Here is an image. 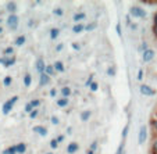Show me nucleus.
Listing matches in <instances>:
<instances>
[{
	"mask_svg": "<svg viewBox=\"0 0 157 154\" xmlns=\"http://www.w3.org/2000/svg\"><path fill=\"white\" fill-rule=\"evenodd\" d=\"M61 95H63V97L68 99L70 95H71V88H70V86H63L61 88Z\"/></svg>",
	"mask_w": 157,
	"mask_h": 154,
	"instance_id": "nucleus-13",
	"label": "nucleus"
},
{
	"mask_svg": "<svg viewBox=\"0 0 157 154\" xmlns=\"http://www.w3.org/2000/svg\"><path fill=\"white\" fill-rule=\"evenodd\" d=\"M56 104L59 107H61V108H63V107H67V106H68V99L61 97V99H59V100L56 101Z\"/></svg>",
	"mask_w": 157,
	"mask_h": 154,
	"instance_id": "nucleus-22",
	"label": "nucleus"
},
{
	"mask_svg": "<svg viewBox=\"0 0 157 154\" xmlns=\"http://www.w3.org/2000/svg\"><path fill=\"white\" fill-rule=\"evenodd\" d=\"M131 28H132V29H136L138 25H136V24H132V25H131Z\"/></svg>",
	"mask_w": 157,
	"mask_h": 154,
	"instance_id": "nucleus-53",
	"label": "nucleus"
},
{
	"mask_svg": "<svg viewBox=\"0 0 157 154\" xmlns=\"http://www.w3.org/2000/svg\"><path fill=\"white\" fill-rule=\"evenodd\" d=\"M18 101V96H13L10 100H7L6 103L3 104V107H2V111H3V114L4 115H7V114H10L11 113V110H13V107H14V104Z\"/></svg>",
	"mask_w": 157,
	"mask_h": 154,
	"instance_id": "nucleus-1",
	"label": "nucleus"
},
{
	"mask_svg": "<svg viewBox=\"0 0 157 154\" xmlns=\"http://www.w3.org/2000/svg\"><path fill=\"white\" fill-rule=\"evenodd\" d=\"M139 90H140V93H142V95H145V96H154V95H156V90L151 89L149 85H145V83H143V85H140Z\"/></svg>",
	"mask_w": 157,
	"mask_h": 154,
	"instance_id": "nucleus-4",
	"label": "nucleus"
},
{
	"mask_svg": "<svg viewBox=\"0 0 157 154\" xmlns=\"http://www.w3.org/2000/svg\"><path fill=\"white\" fill-rule=\"evenodd\" d=\"M29 103H31V104H32V107H33V108H38V107H39V106H40V103H42V101H40V100H39V99H35V100L29 101Z\"/></svg>",
	"mask_w": 157,
	"mask_h": 154,
	"instance_id": "nucleus-33",
	"label": "nucleus"
},
{
	"mask_svg": "<svg viewBox=\"0 0 157 154\" xmlns=\"http://www.w3.org/2000/svg\"><path fill=\"white\" fill-rule=\"evenodd\" d=\"M147 49H149L147 47V43H146V42H143V43H142V50L145 51V50H147Z\"/></svg>",
	"mask_w": 157,
	"mask_h": 154,
	"instance_id": "nucleus-49",
	"label": "nucleus"
},
{
	"mask_svg": "<svg viewBox=\"0 0 157 154\" xmlns=\"http://www.w3.org/2000/svg\"><path fill=\"white\" fill-rule=\"evenodd\" d=\"M128 130H129V125H125L124 129H122V140L125 142V139H127V135H128Z\"/></svg>",
	"mask_w": 157,
	"mask_h": 154,
	"instance_id": "nucleus-28",
	"label": "nucleus"
},
{
	"mask_svg": "<svg viewBox=\"0 0 157 154\" xmlns=\"http://www.w3.org/2000/svg\"><path fill=\"white\" fill-rule=\"evenodd\" d=\"M151 126H153V129H154V130H156V132H157V118L151 121Z\"/></svg>",
	"mask_w": 157,
	"mask_h": 154,
	"instance_id": "nucleus-43",
	"label": "nucleus"
},
{
	"mask_svg": "<svg viewBox=\"0 0 157 154\" xmlns=\"http://www.w3.org/2000/svg\"><path fill=\"white\" fill-rule=\"evenodd\" d=\"M7 27L10 28L11 31H15L18 28V24H20V18L17 17V14H10L6 20Z\"/></svg>",
	"mask_w": 157,
	"mask_h": 154,
	"instance_id": "nucleus-3",
	"label": "nucleus"
},
{
	"mask_svg": "<svg viewBox=\"0 0 157 154\" xmlns=\"http://www.w3.org/2000/svg\"><path fill=\"white\" fill-rule=\"evenodd\" d=\"M57 142H59V145H60V143H61L63 142V140H64V135H60V136H57Z\"/></svg>",
	"mask_w": 157,
	"mask_h": 154,
	"instance_id": "nucleus-47",
	"label": "nucleus"
},
{
	"mask_svg": "<svg viewBox=\"0 0 157 154\" xmlns=\"http://www.w3.org/2000/svg\"><path fill=\"white\" fill-rule=\"evenodd\" d=\"M0 33H3V28L0 27Z\"/></svg>",
	"mask_w": 157,
	"mask_h": 154,
	"instance_id": "nucleus-54",
	"label": "nucleus"
},
{
	"mask_svg": "<svg viewBox=\"0 0 157 154\" xmlns=\"http://www.w3.org/2000/svg\"><path fill=\"white\" fill-rule=\"evenodd\" d=\"M44 74H48L49 77H53L54 74H56V69H54L53 65H46V69H44Z\"/></svg>",
	"mask_w": 157,
	"mask_h": 154,
	"instance_id": "nucleus-18",
	"label": "nucleus"
},
{
	"mask_svg": "<svg viewBox=\"0 0 157 154\" xmlns=\"http://www.w3.org/2000/svg\"><path fill=\"white\" fill-rule=\"evenodd\" d=\"M38 114H39V110H38V108H35V110H33V111H32V113L29 114V117H31V118H32V119H35L36 117H38Z\"/></svg>",
	"mask_w": 157,
	"mask_h": 154,
	"instance_id": "nucleus-38",
	"label": "nucleus"
},
{
	"mask_svg": "<svg viewBox=\"0 0 157 154\" xmlns=\"http://www.w3.org/2000/svg\"><path fill=\"white\" fill-rule=\"evenodd\" d=\"M90 115H92V113H90L89 110H86V111H82V113H81V121H83V122L89 121Z\"/></svg>",
	"mask_w": 157,
	"mask_h": 154,
	"instance_id": "nucleus-15",
	"label": "nucleus"
},
{
	"mask_svg": "<svg viewBox=\"0 0 157 154\" xmlns=\"http://www.w3.org/2000/svg\"><path fill=\"white\" fill-rule=\"evenodd\" d=\"M56 95H57V90H56V88H53V89H50V96H52V97H56Z\"/></svg>",
	"mask_w": 157,
	"mask_h": 154,
	"instance_id": "nucleus-44",
	"label": "nucleus"
},
{
	"mask_svg": "<svg viewBox=\"0 0 157 154\" xmlns=\"http://www.w3.org/2000/svg\"><path fill=\"white\" fill-rule=\"evenodd\" d=\"M3 154H17V146H10L3 151Z\"/></svg>",
	"mask_w": 157,
	"mask_h": 154,
	"instance_id": "nucleus-24",
	"label": "nucleus"
},
{
	"mask_svg": "<svg viewBox=\"0 0 157 154\" xmlns=\"http://www.w3.org/2000/svg\"><path fill=\"white\" fill-rule=\"evenodd\" d=\"M6 9L10 14H15V11H17V3L15 2H9L6 4Z\"/></svg>",
	"mask_w": 157,
	"mask_h": 154,
	"instance_id": "nucleus-11",
	"label": "nucleus"
},
{
	"mask_svg": "<svg viewBox=\"0 0 157 154\" xmlns=\"http://www.w3.org/2000/svg\"><path fill=\"white\" fill-rule=\"evenodd\" d=\"M59 35H60V29H59V28H52V29H50V39H52V40H56V39L59 38Z\"/></svg>",
	"mask_w": 157,
	"mask_h": 154,
	"instance_id": "nucleus-16",
	"label": "nucleus"
},
{
	"mask_svg": "<svg viewBox=\"0 0 157 154\" xmlns=\"http://www.w3.org/2000/svg\"><path fill=\"white\" fill-rule=\"evenodd\" d=\"M53 67H54V69H56V72H64V71H65L64 64H63L61 61H56V62L53 64Z\"/></svg>",
	"mask_w": 157,
	"mask_h": 154,
	"instance_id": "nucleus-14",
	"label": "nucleus"
},
{
	"mask_svg": "<svg viewBox=\"0 0 157 154\" xmlns=\"http://www.w3.org/2000/svg\"><path fill=\"white\" fill-rule=\"evenodd\" d=\"M82 31H85V27L82 24H75L74 28H72V32L74 33H81Z\"/></svg>",
	"mask_w": 157,
	"mask_h": 154,
	"instance_id": "nucleus-23",
	"label": "nucleus"
},
{
	"mask_svg": "<svg viewBox=\"0 0 157 154\" xmlns=\"http://www.w3.org/2000/svg\"><path fill=\"white\" fill-rule=\"evenodd\" d=\"M116 31H117V35H118L120 38H121V36H122V32H121V24H117V25H116Z\"/></svg>",
	"mask_w": 157,
	"mask_h": 154,
	"instance_id": "nucleus-39",
	"label": "nucleus"
},
{
	"mask_svg": "<svg viewBox=\"0 0 157 154\" xmlns=\"http://www.w3.org/2000/svg\"><path fill=\"white\" fill-rule=\"evenodd\" d=\"M0 14H2V11H0Z\"/></svg>",
	"mask_w": 157,
	"mask_h": 154,
	"instance_id": "nucleus-56",
	"label": "nucleus"
},
{
	"mask_svg": "<svg viewBox=\"0 0 157 154\" xmlns=\"http://www.w3.org/2000/svg\"><path fill=\"white\" fill-rule=\"evenodd\" d=\"M63 13H64V11H63L61 7H57V9H54V10H53V14H54V15H57V17H61Z\"/></svg>",
	"mask_w": 157,
	"mask_h": 154,
	"instance_id": "nucleus-31",
	"label": "nucleus"
},
{
	"mask_svg": "<svg viewBox=\"0 0 157 154\" xmlns=\"http://www.w3.org/2000/svg\"><path fill=\"white\" fill-rule=\"evenodd\" d=\"M89 89L92 90V92H98V89H99V83L98 82H93L92 85H90V88Z\"/></svg>",
	"mask_w": 157,
	"mask_h": 154,
	"instance_id": "nucleus-36",
	"label": "nucleus"
},
{
	"mask_svg": "<svg viewBox=\"0 0 157 154\" xmlns=\"http://www.w3.org/2000/svg\"><path fill=\"white\" fill-rule=\"evenodd\" d=\"M93 78H95V75H89V78L86 79V82H85V86H86V88H90V85L93 83Z\"/></svg>",
	"mask_w": 157,
	"mask_h": 154,
	"instance_id": "nucleus-29",
	"label": "nucleus"
},
{
	"mask_svg": "<svg viewBox=\"0 0 157 154\" xmlns=\"http://www.w3.org/2000/svg\"><path fill=\"white\" fill-rule=\"evenodd\" d=\"M32 130L35 132V133H38L39 136H42V137H44L46 135H48V129H46L44 126H42V125H35Z\"/></svg>",
	"mask_w": 157,
	"mask_h": 154,
	"instance_id": "nucleus-7",
	"label": "nucleus"
},
{
	"mask_svg": "<svg viewBox=\"0 0 157 154\" xmlns=\"http://www.w3.org/2000/svg\"><path fill=\"white\" fill-rule=\"evenodd\" d=\"M138 79L139 81L143 79V69H139V71H138Z\"/></svg>",
	"mask_w": 157,
	"mask_h": 154,
	"instance_id": "nucleus-42",
	"label": "nucleus"
},
{
	"mask_svg": "<svg viewBox=\"0 0 157 154\" xmlns=\"http://www.w3.org/2000/svg\"><path fill=\"white\" fill-rule=\"evenodd\" d=\"M15 61H17V58H15L14 56L10 57V58H7V57H6V62H4V67H6V68H9V67H11V65L15 64Z\"/></svg>",
	"mask_w": 157,
	"mask_h": 154,
	"instance_id": "nucleus-19",
	"label": "nucleus"
},
{
	"mask_svg": "<svg viewBox=\"0 0 157 154\" xmlns=\"http://www.w3.org/2000/svg\"><path fill=\"white\" fill-rule=\"evenodd\" d=\"M15 146H17V154H24L27 151V145L25 143H18Z\"/></svg>",
	"mask_w": 157,
	"mask_h": 154,
	"instance_id": "nucleus-17",
	"label": "nucleus"
},
{
	"mask_svg": "<svg viewBox=\"0 0 157 154\" xmlns=\"http://www.w3.org/2000/svg\"><path fill=\"white\" fill-rule=\"evenodd\" d=\"M50 82V77L48 74H40L39 75V86H46Z\"/></svg>",
	"mask_w": 157,
	"mask_h": 154,
	"instance_id": "nucleus-10",
	"label": "nucleus"
},
{
	"mask_svg": "<svg viewBox=\"0 0 157 154\" xmlns=\"http://www.w3.org/2000/svg\"><path fill=\"white\" fill-rule=\"evenodd\" d=\"M25 40H27V38H25L24 35H21V36H18V38L14 40V45L15 46H22L25 43Z\"/></svg>",
	"mask_w": 157,
	"mask_h": 154,
	"instance_id": "nucleus-20",
	"label": "nucleus"
},
{
	"mask_svg": "<svg viewBox=\"0 0 157 154\" xmlns=\"http://www.w3.org/2000/svg\"><path fill=\"white\" fill-rule=\"evenodd\" d=\"M67 133H68V135H71V133H72V128H71V126L67 128Z\"/></svg>",
	"mask_w": 157,
	"mask_h": 154,
	"instance_id": "nucleus-50",
	"label": "nucleus"
},
{
	"mask_svg": "<svg viewBox=\"0 0 157 154\" xmlns=\"http://www.w3.org/2000/svg\"><path fill=\"white\" fill-rule=\"evenodd\" d=\"M85 18H86V14H85V13H77V14H74L72 20H74L77 24H81V21L85 20Z\"/></svg>",
	"mask_w": 157,
	"mask_h": 154,
	"instance_id": "nucleus-12",
	"label": "nucleus"
},
{
	"mask_svg": "<svg viewBox=\"0 0 157 154\" xmlns=\"http://www.w3.org/2000/svg\"><path fill=\"white\" fill-rule=\"evenodd\" d=\"M46 154H53V153H46Z\"/></svg>",
	"mask_w": 157,
	"mask_h": 154,
	"instance_id": "nucleus-55",
	"label": "nucleus"
},
{
	"mask_svg": "<svg viewBox=\"0 0 157 154\" xmlns=\"http://www.w3.org/2000/svg\"><path fill=\"white\" fill-rule=\"evenodd\" d=\"M78 150H79V145H78L77 142H71L67 146V153L68 154H75Z\"/></svg>",
	"mask_w": 157,
	"mask_h": 154,
	"instance_id": "nucleus-9",
	"label": "nucleus"
},
{
	"mask_svg": "<svg viewBox=\"0 0 157 154\" xmlns=\"http://www.w3.org/2000/svg\"><path fill=\"white\" fill-rule=\"evenodd\" d=\"M11 82H13L11 77H6V78L3 79V85H4V86H10V85H11Z\"/></svg>",
	"mask_w": 157,
	"mask_h": 154,
	"instance_id": "nucleus-34",
	"label": "nucleus"
},
{
	"mask_svg": "<svg viewBox=\"0 0 157 154\" xmlns=\"http://www.w3.org/2000/svg\"><path fill=\"white\" fill-rule=\"evenodd\" d=\"M33 110H35V108L32 107V104H31V103H27V104H25V113L31 114V113L33 111Z\"/></svg>",
	"mask_w": 157,
	"mask_h": 154,
	"instance_id": "nucleus-32",
	"label": "nucleus"
},
{
	"mask_svg": "<svg viewBox=\"0 0 157 154\" xmlns=\"http://www.w3.org/2000/svg\"><path fill=\"white\" fill-rule=\"evenodd\" d=\"M153 33H154V36L157 38V27H154V25H153Z\"/></svg>",
	"mask_w": 157,
	"mask_h": 154,
	"instance_id": "nucleus-51",
	"label": "nucleus"
},
{
	"mask_svg": "<svg viewBox=\"0 0 157 154\" xmlns=\"http://www.w3.org/2000/svg\"><path fill=\"white\" fill-rule=\"evenodd\" d=\"M86 154H95V151L90 150V148H88V150H86Z\"/></svg>",
	"mask_w": 157,
	"mask_h": 154,
	"instance_id": "nucleus-52",
	"label": "nucleus"
},
{
	"mask_svg": "<svg viewBox=\"0 0 157 154\" xmlns=\"http://www.w3.org/2000/svg\"><path fill=\"white\" fill-rule=\"evenodd\" d=\"M50 119H52V124H53V125H59V124H60V119L57 118L56 115H53Z\"/></svg>",
	"mask_w": 157,
	"mask_h": 154,
	"instance_id": "nucleus-40",
	"label": "nucleus"
},
{
	"mask_svg": "<svg viewBox=\"0 0 157 154\" xmlns=\"http://www.w3.org/2000/svg\"><path fill=\"white\" fill-rule=\"evenodd\" d=\"M63 47H64V46H63L61 43H60V45H57V46H56V51H57V53H59V51H61Z\"/></svg>",
	"mask_w": 157,
	"mask_h": 154,
	"instance_id": "nucleus-48",
	"label": "nucleus"
},
{
	"mask_svg": "<svg viewBox=\"0 0 157 154\" xmlns=\"http://www.w3.org/2000/svg\"><path fill=\"white\" fill-rule=\"evenodd\" d=\"M151 150H153L154 154H157V137L153 139V143H151Z\"/></svg>",
	"mask_w": 157,
	"mask_h": 154,
	"instance_id": "nucleus-35",
	"label": "nucleus"
},
{
	"mask_svg": "<svg viewBox=\"0 0 157 154\" xmlns=\"http://www.w3.org/2000/svg\"><path fill=\"white\" fill-rule=\"evenodd\" d=\"M50 147L53 148V150H54V148H57V147H59V142H57L56 139H52L50 140Z\"/></svg>",
	"mask_w": 157,
	"mask_h": 154,
	"instance_id": "nucleus-37",
	"label": "nucleus"
},
{
	"mask_svg": "<svg viewBox=\"0 0 157 154\" xmlns=\"http://www.w3.org/2000/svg\"><path fill=\"white\" fill-rule=\"evenodd\" d=\"M124 150H125V142H124V140H122V142L120 143L118 148H117L116 154H124Z\"/></svg>",
	"mask_w": 157,
	"mask_h": 154,
	"instance_id": "nucleus-26",
	"label": "nucleus"
},
{
	"mask_svg": "<svg viewBox=\"0 0 157 154\" xmlns=\"http://www.w3.org/2000/svg\"><path fill=\"white\" fill-rule=\"evenodd\" d=\"M107 75L109 77H116V68L114 67H109L107 68Z\"/></svg>",
	"mask_w": 157,
	"mask_h": 154,
	"instance_id": "nucleus-30",
	"label": "nucleus"
},
{
	"mask_svg": "<svg viewBox=\"0 0 157 154\" xmlns=\"http://www.w3.org/2000/svg\"><path fill=\"white\" fill-rule=\"evenodd\" d=\"M146 137H147V129H146L145 125H142L139 129V137H138V143L139 145H143L146 142Z\"/></svg>",
	"mask_w": 157,
	"mask_h": 154,
	"instance_id": "nucleus-5",
	"label": "nucleus"
},
{
	"mask_svg": "<svg viewBox=\"0 0 157 154\" xmlns=\"http://www.w3.org/2000/svg\"><path fill=\"white\" fill-rule=\"evenodd\" d=\"M129 15L133 18H145L146 11H145V9H142L139 6H132L129 9Z\"/></svg>",
	"mask_w": 157,
	"mask_h": 154,
	"instance_id": "nucleus-2",
	"label": "nucleus"
},
{
	"mask_svg": "<svg viewBox=\"0 0 157 154\" xmlns=\"http://www.w3.org/2000/svg\"><path fill=\"white\" fill-rule=\"evenodd\" d=\"M96 28H98V22H95V21H93V22H90V24L86 25V27H85V31L90 32V31H95Z\"/></svg>",
	"mask_w": 157,
	"mask_h": 154,
	"instance_id": "nucleus-25",
	"label": "nucleus"
},
{
	"mask_svg": "<svg viewBox=\"0 0 157 154\" xmlns=\"http://www.w3.org/2000/svg\"><path fill=\"white\" fill-rule=\"evenodd\" d=\"M153 58H154V50H151V49H147V50H145L142 53V60L145 62H150Z\"/></svg>",
	"mask_w": 157,
	"mask_h": 154,
	"instance_id": "nucleus-6",
	"label": "nucleus"
},
{
	"mask_svg": "<svg viewBox=\"0 0 157 154\" xmlns=\"http://www.w3.org/2000/svg\"><path fill=\"white\" fill-rule=\"evenodd\" d=\"M13 53H14V47H11V46H9V47H6L4 49V51H3V54L4 56H13Z\"/></svg>",
	"mask_w": 157,
	"mask_h": 154,
	"instance_id": "nucleus-27",
	"label": "nucleus"
},
{
	"mask_svg": "<svg viewBox=\"0 0 157 154\" xmlns=\"http://www.w3.org/2000/svg\"><path fill=\"white\" fill-rule=\"evenodd\" d=\"M153 25L157 27V11L154 13V15H153Z\"/></svg>",
	"mask_w": 157,
	"mask_h": 154,
	"instance_id": "nucleus-45",
	"label": "nucleus"
},
{
	"mask_svg": "<svg viewBox=\"0 0 157 154\" xmlns=\"http://www.w3.org/2000/svg\"><path fill=\"white\" fill-rule=\"evenodd\" d=\"M71 47L74 49V50H79V49H81V46H79V45H77V43H72V45H71Z\"/></svg>",
	"mask_w": 157,
	"mask_h": 154,
	"instance_id": "nucleus-46",
	"label": "nucleus"
},
{
	"mask_svg": "<svg viewBox=\"0 0 157 154\" xmlns=\"http://www.w3.org/2000/svg\"><path fill=\"white\" fill-rule=\"evenodd\" d=\"M31 83H32V77H31V74H25L24 75V86L25 88H29Z\"/></svg>",
	"mask_w": 157,
	"mask_h": 154,
	"instance_id": "nucleus-21",
	"label": "nucleus"
},
{
	"mask_svg": "<svg viewBox=\"0 0 157 154\" xmlns=\"http://www.w3.org/2000/svg\"><path fill=\"white\" fill-rule=\"evenodd\" d=\"M96 147H98V140H95V142H92V145H90V147H89V148H90V150H93V151H95V150H96Z\"/></svg>",
	"mask_w": 157,
	"mask_h": 154,
	"instance_id": "nucleus-41",
	"label": "nucleus"
},
{
	"mask_svg": "<svg viewBox=\"0 0 157 154\" xmlns=\"http://www.w3.org/2000/svg\"><path fill=\"white\" fill-rule=\"evenodd\" d=\"M44 69H46L44 60L43 58H38L36 60V71H38L39 74H44Z\"/></svg>",
	"mask_w": 157,
	"mask_h": 154,
	"instance_id": "nucleus-8",
	"label": "nucleus"
}]
</instances>
